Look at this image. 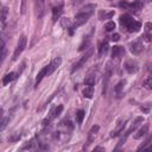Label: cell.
Instances as JSON below:
<instances>
[{
  "instance_id": "12",
  "label": "cell",
  "mask_w": 152,
  "mask_h": 152,
  "mask_svg": "<svg viewBox=\"0 0 152 152\" xmlns=\"http://www.w3.org/2000/svg\"><path fill=\"white\" fill-rule=\"evenodd\" d=\"M133 20H134V19L131 17L130 14H123L121 17H120V24L123 25V27H124V29H126V27L129 26Z\"/></svg>"
},
{
  "instance_id": "37",
  "label": "cell",
  "mask_w": 152,
  "mask_h": 152,
  "mask_svg": "<svg viewBox=\"0 0 152 152\" xmlns=\"http://www.w3.org/2000/svg\"><path fill=\"white\" fill-rule=\"evenodd\" d=\"M151 27H152V24L151 23H146L145 24V32L146 33H150L151 32Z\"/></svg>"
},
{
  "instance_id": "5",
  "label": "cell",
  "mask_w": 152,
  "mask_h": 152,
  "mask_svg": "<svg viewBox=\"0 0 152 152\" xmlns=\"http://www.w3.org/2000/svg\"><path fill=\"white\" fill-rule=\"evenodd\" d=\"M61 63H62V58L61 57H57V58H55L49 66H48V73H46V76H50L55 70H57L61 66Z\"/></svg>"
},
{
  "instance_id": "14",
  "label": "cell",
  "mask_w": 152,
  "mask_h": 152,
  "mask_svg": "<svg viewBox=\"0 0 152 152\" xmlns=\"http://www.w3.org/2000/svg\"><path fill=\"white\" fill-rule=\"evenodd\" d=\"M125 126H126V121H121V123H119V125L117 126V129L110 133V137H118L119 134H121V133L124 132Z\"/></svg>"
},
{
  "instance_id": "2",
  "label": "cell",
  "mask_w": 152,
  "mask_h": 152,
  "mask_svg": "<svg viewBox=\"0 0 152 152\" xmlns=\"http://www.w3.org/2000/svg\"><path fill=\"white\" fill-rule=\"evenodd\" d=\"M92 14L93 13H88V12H78V13H76V15H75V24L73 25V29H76L78 26L83 25L84 23H87L88 19L90 18Z\"/></svg>"
},
{
  "instance_id": "10",
  "label": "cell",
  "mask_w": 152,
  "mask_h": 152,
  "mask_svg": "<svg viewBox=\"0 0 152 152\" xmlns=\"http://www.w3.org/2000/svg\"><path fill=\"white\" fill-rule=\"evenodd\" d=\"M124 55H125V49L120 45H115L113 48V50H112V57L113 58H120Z\"/></svg>"
},
{
  "instance_id": "39",
  "label": "cell",
  "mask_w": 152,
  "mask_h": 152,
  "mask_svg": "<svg viewBox=\"0 0 152 152\" xmlns=\"http://www.w3.org/2000/svg\"><path fill=\"white\" fill-rule=\"evenodd\" d=\"M119 39H120V35L119 33H114L113 36H112V41H113V42H118Z\"/></svg>"
},
{
  "instance_id": "9",
  "label": "cell",
  "mask_w": 152,
  "mask_h": 152,
  "mask_svg": "<svg viewBox=\"0 0 152 152\" xmlns=\"http://www.w3.org/2000/svg\"><path fill=\"white\" fill-rule=\"evenodd\" d=\"M63 13V6L62 5H58V6H55L52 9V21L56 23L57 19L61 18V15Z\"/></svg>"
},
{
  "instance_id": "8",
  "label": "cell",
  "mask_w": 152,
  "mask_h": 152,
  "mask_svg": "<svg viewBox=\"0 0 152 152\" xmlns=\"http://www.w3.org/2000/svg\"><path fill=\"white\" fill-rule=\"evenodd\" d=\"M44 1L45 0H36V13L38 18H42L44 14V9H45Z\"/></svg>"
},
{
  "instance_id": "32",
  "label": "cell",
  "mask_w": 152,
  "mask_h": 152,
  "mask_svg": "<svg viewBox=\"0 0 152 152\" xmlns=\"http://www.w3.org/2000/svg\"><path fill=\"white\" fill-rule=\"evenodd\" d=\"M9 121H10L9 118H5L3 120H0V132L6 129V126H7V124H9Z\"/></svg>"
},
{
  "instance_id": "33",
  "label": "cell",
  "mask_w": 152,
  "mask_h": 152,
  "mask_svg": "<svg viewBox=\"0 0 152 152\" xmlns=\"http://www.w3.org/2000/svg\"><path fill=\"white\" fill-rule=\"evenodd\" d=\"M84 83H86V86H90V87H93L94 84H95V76H89L88 78H86V81H84Z\"/></svg>"
},
{
  "instance_id": "40",
  "label": "cell",
  "mask_w": 152,
  "mask_h": 152,
  "mask_svg": "<svg viewBox=\"0 0 152 152\" xmlns=\"http://www.w3.org/2000/svg\"><path fill=\"white\" fill-rule=\"evenodd\" d=\"M119 6H120V7H125V9H127V7H129L130 5H129V4H127V3L125 1V0H124V1H121V3H120V4H119Z\"/></svg>"
},
{
  "instance_id": "22",
  "label": "cell",
  "mask_w": 152,
  "mask_h": 152,
  "mask_svg": "<svg viewBox=\"0 0 152 152\" xmlns=\"http://www.w3.org/2000/svg\"><path fill=\"white\" fill-rule=\"evenodd\" d=\"M143 6H144V4H143L141 0H134L129 7H131V9L134 10V11H139V10L143 9Z\"/></svg>"
},
{
  "instance_id": "35",
  "label": "cell",
  "mask_w": 152,
  "mask_h": 152,
  "mask_svg": "<svg viewBox=\"0 0 152 152\" xmlns=\"http://www.w3.org/2000/svg\"><path fill=\"white\" fill-rule=\"evenodd\" d=\"M151 139H152V138H151V137H149V138H147V140H146L145 143H144L143 145H140V146L138 147V151H140V150H144V149H146V147H147V145H150V141H151Z\"/></svg>"
},
{
  "instance_id": "42",
  "label": "cell",
  "mask_w": 152,
  "mask_h": 152,
  "mask_svg": "<svg viewBox=\"0 0 152 152\" xmlns=\"http://www.w3.org/2000/svg\"><path fill=\"white\" fill-rule=\"evenodd\" d=\"M1 114H3V109H0V117H1Z\"/></svg>"
},
{
  "instance_id": "29",
  "label": "cell",
  "mask_w": 152,
  "mask_h": 152,
  "mask_svg": "<svg viewBox=\"0 0 152 152\" xmlns=\"http://www.w3.org/2000/svg\"><path fill=\"white\" fill-rule=\"evenodd\" d=\"M125 83H126V81L124 80V81H120L117 86H115V88H114V92L117 93V94H120L121 93V90L124 89V87H125Z\"/></svg>"
},
{
  "instance_id": "6",
  "label": "cell",
  "mask_w": 152,
  "mask_h": 152,
  "mask_svg": "<svg viewBox=\"0 0 152 152\" xmlns=\"http://www.w3.org/2000/svg\"><path fill=\"white\" fill-rule=\"evenodd\" d=\"M99 130H100V126H98V125L93 126L92 129H90L89 134H88V143H87V145H84V147H83L84 150H86V149H88V145H89V144H92V141L94 140V138L96 137V134H98Z\"/></svg>"
},
{
  "instance_id": "4",
  "label": "cell",
  "mask_w": 152,
  "mask_h": 152,
  "mask_svg": "<svg viewBox=\"0 0 152 152\" xmlns=\"http://www.w3.org/2000/svg\"><path fill=\"white\" fill-rule=\"evenodd\" d=\"M26 42H27L26 36H24V35H23V36L19 38L18 45H17V48H15V50H14V54H13V61L18 60V57L20 56V54L24 51V49H25V46H26Z\"/></svg>"
},
{
  "instance_id": "3",
  "label": "cell",
  "mask_w": 152,
  "mask_h": 152,
  "mask_svg": "<svg viewBox=\"0 0 152 152\" xmlns=\"http://www.w3.org/2000/svg\"><path fill=\"white\" fill-rule=\"evenodd\" d=\"M92 55H93V49H90V48H89V49L87 50V52H86V54L82 56V57L77 61V63H75V66L73 67L71 71H73V73H75L76 70H78L80 68H82V67L86 64V62L90 58V56H92Z\"/></svg>"
},
{
  "instance_id": "31",
  "label": "cell",
  "mask_w": 152,
  "mask_h": 152,
  "mask_svg": "<svg viewBox=\"0 0 152 152\" xmlns=\"http://www.w3.org/2000/svg\"><path fill=\"white\" fill-rule=\"evenodd\" d=\"M115 29V23L114 21H108L105 24V30L107 32H110V31H113Z\"/></svg>"
},
{
  "instance_id": "15",
  "label": "cell",
  "mask_w": 152,
  "mask_h": 152,
  "mask_svg": "<svg viewBox=\"0 0 152 152\" xmlns=\"http://www.w3.org/2000/svg\"><path fill=\"white\" fill-rule=\"evenodd\" d=\"M149 132V125L147 124H145L144 125L141 129H139L138 130V132L134 134V139H140V138H143L144 135H146V133Z\"/></svg>"
},
{
  "instance_id": "11",
  "label": "cell",
  "mask_w": 152,
  "mask_h": 152,
  "mask_svg": "<svg viewBox=\"0 0 152 152\" xmlns=\"http://www.w3.org/2000/svg\"><path fill=\"white\" fill-rule=\"evenodd\" d=\"M144 49V46H143V43L141 42H133L131 44V52L133 55H139Z\"/></svg>"
},
{
  "instance_id": "23",
  "label": "cell",
  "mask_w": 152,
  "mask_h": 152,
  "mask_svg": "<svg viewBox=\"0 0 152 152\" xmlns=\"http://www.w3.org/2000/svg\"><path fill=\"white\" fill-rule=\"evenodd\" d=\"M114 15V11H112V12H105V11H100L99 13V19L100 20H105V19H110Z\"/></svg>"
},
{
  "instance_id": "13",
  "label": "cell",
  "mask_w": 152,
  "mask_h": 152,
  "mask_svg": "<svg viewBox=\"0 0 152 152\" xmlns=\"http://www.w3.org/2000/svg\"><path fill=\"white\" fill-rule=\"evenodd\" d=\"M140 27H141V24L137 20H133L130 25L126 27V30L129 31V32H138V31L140 30Z\"/></svg>"
},
{
  "instance_id": "16",
  "label": "cell",
  "mask_w": 152,
  "mask_h": 152,
  "mask_svg": "<svg viewBox=\"0 0 152 152\" xmlns=\"http://www.w3.org/2000/svg\"><path fill=\"white\" fill-rule=\"evenodd\" d=\"M46 73H48V66H46V67H44V68H43V69L38 73L37 77H36V87H37L39 83H41V82H42V80L46 76Z\"/></svg>"
},
{
  "instance_id": "30",
  "label": "cell",
  "mask_w": 152,
  "mask_h": 152,
  "mask_svg": "<svg viewBox=\"0 0 152 152\" xmlns=\"http://www.w3.org/2000/svg\"><path fill=\"white\" fill-rule=\"evenodd\" d=\"M89 44H90V38H89V37H87V41L84 39L83 43H82L81 45H80L78 50H80V51H82V50H84V49H88V46H89Z\"/></svg>"
},
{
  "instance_id": "18",
  "label": "cell",
  "mask_w": 152,
  "mask_h": 152,
  "mask_svg": "<svg viewBox=\"0 0 152 152\" xmlns=\"http://www.w3.org/2000/svg\"><path fill=\"white\" fill-rule=\"evenodd\" d=\"M108 48H109V45H108V42H106V41L100 44V48H99V56L100 57L103 55H106V52L108 51Z\"/></svg>"
},
{
  "instance_id": "17",
  "label": "cell",
  "mask_w": 152,
  "mask_h": 152,
  "mask_svg": "<svg viewBox=\"0 0 152 152\" xmlns=\"http://www.w3.org/2000/svg\"><path fill=\"white\" fill-rule=\"evenodd\" d=\"M96 7H98L96 4H88V5L83 6L78 12H88V13H93V12L95 11V9H96Z\"/></svg>"
},
{
  "instance_id": "34",
  "label": "cell",
  "mask_w": 152,
  "mask_h": 152,
  "mask_svg": "<svg viewBox=\"0 0 152 152\" xmlns=\"http://www.w3.org/2000/svg\"><path fill=\"white\" fill-rule=\"evenodd\" d=\"M140 109L143 110V113H145V114H149L150 113V109H151V106H150V103H146V105H143L140 107Z\"/></svg>"
},
{
  "instance_id": "19",
  "label": "cell",
  "mask_w": 152,
  "mask_h": 152,
  "mask_svg": "<svg viewBox=\"0 0 152 152\" xmlns=\"http://www.w3.org/2000/svg\"><path fill=\"white\" fill-rule=\"evenodd\" d=\"M15 77H17V74L15 73H10L4 76V80H3V84H9L10 82H12L13 80H15Z\"/></svg>"
},
{
  "instance_id": "21",
  "label": "cell",
  "mask_w": 152,
  "mask_h": 152,
  "mask_svg": "<svg viewBox=\"0 0 152 152\" xmlns=\"http://www.w3.org/2000/svg\"><path fill=\"white\" fill-rule=\"evenodd\" d=\"M7 14H9V9H7V7H3V9L0 10V23L1 24L6 23Z\"/></svg>"
},
{
  "instance_id": "38",
  "label": "cell",
  "mask_w": 152,
  "mask_h": 152,
  "mask_svg": "<svg viewBox=\"0 0 152 152\" xmlns=\"http://www.w3.org/2000/svg\"><path fill=\"white\" fill-rule=\"evenodd\" d=\"M4 46H5V39L3 38L1 35H0V51L4 50Z\"/></svg>"
},
{
  "instance_id": "20",
  "label": "cell",
  "mask_w": 152,
  "mask_h": 152,
  "mask_svg": "<svg viewBox=\"0 0 152 152\" xmlns=\"http://www.w3.org/2000/svg\"><path fill=\"white\" fill-rule=\"evenodd\" d=\"M82 93H83V96H84V98H87V99H92V98H93V95H94V89H93V87L88 86V87L84 88Z\"/></svg>"
},
{
  "instance_id": "1",
  "label": "cell",
  "mask_w": 152,
  "mask_h": 152,
  "mask_svg": "<svg viewBox=\"0 0 152 152\" xmlns=\"http://www.w3.org/2000/svg\"><path fill=\"white\" fill-rule=\"evenodd\" d=\"M112 74H113V67H112L110 63H108L107 67H106V70H105V75H103V89H102L103 96L107 95V89H108V84H109V81H110Z\"/></svg>"
},
{
  "instance_id": "41",
  "label": "cell",
  "mask_w": 152,
  "mask_h": 152,
  "mask_svg": "<svg viewBox=\"0 0 152 152\" xmlns=\"http://www.w3.org/2000/svg\"><path fill=\"white\" fill-rule=\"evenodd\" d=\"M94 151H102V152H105V147H101V146H96L94 149Z\"/></svg>"
},
{
  "instance_id": "26",
  "label": "cell",
  "mask_w": 152,
  "mask_h": 152,
  "mask_svg": "<svg viewBox=\"0 0 152 152\" xmlns=\"http://www.w3.org/2000/svg\"><path fill=\"white\" fill-rule=\"evenodd\" d=\"M61 25L64 27V29H71L73 27V23L69 18H62L61 19Z\"/></svg>"
},
{
  "instance_id": "27",
  "label": "cell",
  "mask_w": 152,
  "mask_h": 152,
  "mask_svg": "<svg viewBox=\"0 0 152 152\" xmlns=\"http://www.w3.org/2000/svg\"><path fill=\"white\" fill-rule=\"evenodd\" d=\"M62 110H63V106H62V105H58L57 107H56V108L51 112V115H50V117H51L52 119H54V118L60 117V114L62 113Z\"/></svg>"
},
{
  "instance_id": "25",
  "label": "cell",
  "mask_w": 152,
  "mask_h": 152,
  "mask_svg": "<svg viewBox=\"0 0 152 152\" xmlns=\"http://www.w3.org/2000/svg\"><path fill=\"white\" fill-rule=\"evenodd\" d=\"M84 115H86V113H84V110H82V109H78L76 112V123H77V125L82 124L83 119H84Z\"/></svg>"
},
{
  "instance_id": "36",
  "label": "cell",
  "mask_w": 152,
  "mask_h": 152,
  "mask_svg": "<svg viewBox=\"0 0 152 152\" xmlns=\"http://www.w3.org/2000/svg\"><path fill=\"white\" fill-rule=\"evenodd\" d=\"M26 12V0H21V9H20V13L25 14Z\"/></svg>"
},
{
  "instance_id": "24",
  "label": "cell",
  "mask_w": 152,
  "mask_h": 152,
  "mask_svg": "<svg viewBox=\"0 0 152 152\" xmlns=\"http://www.w3.org/2000/svg\"><path fill=\"white\" fill-rule=\"evenodd\" d=\"M143 121H144V119H143L141 117L137 118V119H135V120H134V123L132 124V126L130 127V130H129V131H127V132H129V133L131 134V132H132V131H134V130H135V129H137V127H138V126H139L140 124H143Z\"/></svg>"
},
{
  "instance_id": "28",
  "label": "cell",
  "mask_w": 152,
  "mask_h": 152,
  "mask_svg": "<svg viewBox=\"0 0 152 152\" xmlns=\"http://www.w3.org/2000/svg\"><path fill=\"white\" fill-rule=\"evenodd\" d=\"M143 86L146 88V89H149V90H151L152 89V77L151 76H149V77H146L145 80L143 81Z\"/></svg>"
},
{
  "instance_id": "7",
  "label": "cell",
  "mask_w": 152,
  "mask_h": 152,
  "mask_svg": "<svg viewBox=\"0 0 152 152\" xmlns=\"http://www.w3.org/2000/svg\"><path fill=\"white\" fill-rule=\"evenodd\" d=\"M125 69L127 73H130V74H134V73H137L139 67H138V63L137 62H134V61H127L125 63Z\"/></svg>"
}]
</instances>
